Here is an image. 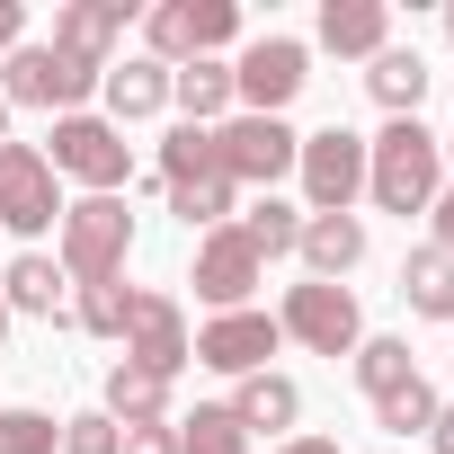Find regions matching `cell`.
<instances>
[{"label":"cell","instance_id":"1","mask_svg":"<svg viewBox=\"0 0 454 454\" xmlns=\"http://www.w3.org/2000/svg\"><path fill=\"white\" fill-rule=\"evenodd\" d=\"M365 196L383 214H401V223L445 196V152H436V134L419 116H392L383 134H365Z\"/></svg>","mask_w":454,"mask_h":454},{"label":"cell","instance_id":"2","mask_svg":"<svg viewBox=\"0 0 454 454\" xmlns=\"http://www.w3.org/2000/svg\"><path fill=\"white\" fill-rule=\"evenodd\" d=\"M54 259H63L72 286L125 277V259H134V214H125V196H81V205H63V223H54Z\"/></svg>","mask_w":454,"mask_h":454},{"label":"cell","instance_id":"3","mask_svg":"<svg viewBox=\"0 0 454 454\" xmlns=\"http://www.w3.org/2000/svg\"><path fill=\"white\" fill-rule=\"evenodd\" d=\"M312 81V45L294 36H250L232 54V116H286Z\"/></svg>","mask_w":454,"mask_h":454},{"label":"cell","instance_id":"4","mask_svg":"<svg viewBox=\"0 0 454 454\" xmlns=\"http://www.w3.org/2000/svg\"><path fill=\"white\" fill-rule=\"evenodd\" d=\"M45 160H54V178H81L90 196H116L125 178H134V143L107 125V116H54V143H45Z\"/></svg>","mask_w":454,"mask_h":454},{"label":"cell","instance_id":"5","mask_svg":"<svg viewBox=\"0 0 454 454\" xmlns=\"http://www.w3.org/2000/svg\"><path fill=\"white\" fill-rule=\"evenodd\" d=\"M277 330H286L294 348H312V356H356V348H365V312H356V294H348V286H321V277L286 286Z\"/></svg>","mask_w":454,"mask_h":454},{"label":"cell","instance_id":"6","mask_svg":"<svg viewBox=\"0 0 454 454\" xmlns=\"http://www.w3.org/2000/svg\"><path fill=\"white\" fill-rule=\"evenodd\" d=\"M294 152H303V134L286 116H223L214 125V169L232 178V187H259V196L294 169Z\"/></svg>","mask_w":454,"mask_h":454},{"label":"cell","instance_id":"7","mask_svg":"<svg viewBox=\"0 0 454 454\" xmlns=\"http://www.w3.org/2000/svg\"><path fill=\"white\" fill-rule=\"evenodd\" d=\"M54 223H63V178H54V160H45L36 143H0V232L36 241V232H54Z\"/></svg>","mask_w":454,"mask_h":454},{"label":"cell","instance_id":"8","mask_svg":"<svg viewBox=\"0 0 454 454\" xmlns=\"http://www.w3.org/2000/svg\"><path fill=\"white\" fill-rule=\"evenodd\" d=\"M107 72H90V63H72L54 45H19L10 63H0V98H10V107H54V116H81V98Z\"/></svg>","mask_w":454,"mask_h":454},{"label":"cell","instance_id":"9","mask_svg":"<svg viewBox=\"0 0 454 454\" xmlns=\"http://www.w3.org/2000/svg\"><path fill=\"white\" fill-rule=\"evenodd\" d=\"M294 178H303L312 214H348V205L365 196V134H348V125H321V134H303V152H294Z\"/></svg>","mask_w":454,"mask_h":454},{"label":"cell","instance_id":"10","mask_svg":"<svg viewBox=\"0 0 454 454\" xmlns=\"http://www.w3.org/2000/svg\"><path fill=\"white\" fill-rule=\"evenodd\" d=\"M259 277H268V259L223 223V232H196V303H214V312H250V294H259Z\"/></svg>","mask_w":454,"mask_h":454},{"label":"cell","instance_id":"11","mask_svg":"<svg viewBox=\"0 0 454 454\" xmlns=\"http://www.w3.org/2000/svg\"><path fill=\"white\" fill-rule=\"evenodd\" d=\"M286 348V330H277V312H214L205 330H196V365H214V374H268V356Z\"/></svg>","mask_w":454,"mask_h":454},{"label":"cell","instance_id":"12","mask_svg":"<svg viewBox=\"0 0 454 454\" xmlns=\"http://www.w3.org/2000/svg\"><path fill=\"white\" fill-rule=\"evenodd\" d=\"M187 356H196V339H187L178 294H134V321H125V365H143V374L178 383V374H187Z\"/></svg>","mask_w":454,"mask_h":454},{"label":"cell","instance_id":"13","mask_svg":"<svg viewBox=\"0 0 454 454\" xmlns=\"http://www.w3.org/2000/svg\"><path fill=\"white\" fill-rule=\"evenodd\" d=\"M134 19H143L134 0H63V10H54V54L107 72V54H116V36H125Z\"/></svg>","mask_w":454,"mask_h":454},{"label":"cell","instance_id":"14","mask_svg":"<svg viewBox=\"0 0 454 454\" xmlns=\"http://www.w3.org/2000/svg\"><path fill=\"white\" fill-rule=\"evenodd\" d=\"M63 286H72V277H63V259H45V250H19L10 268H0V303H10V321H19V312H27V321H72V312H63Z\"/></svg>","mask_w":454,"mask_h":454},{"label":"cell","instance_id":"15","mask_svg":"<svg viewBox=\"0 0 454 454\" xmlns=\"http://www.w3.org/2000/svg\"><path fill=\"white\" fill-rule=\"evenodd\" d=\"M98 98H107V125L125 134V125H143V116H160V107H169V72H160L152 54H125V63H107Z\"/></svg>","mask_w":454,"mask_h":454},{"label":"cell","instance_id":"16","mask_svg":"<svg viewBox=\"0 0 454 454\" xmlns=\"http://www.w3.org/2000/svg\"><path fill=\"white\" fill-rule=\"evenodd\" d=\"M223 410H232L241 419V436H286L294 419H303V392H294V374H241V392L232 401H223Z\"/></svg>","mask_w":454,"mask_h":454},{"label":"cell","instance_id":"17","mask_svg":"<svg viewBox=\"0 0 454 454\" xmlns=\"http://www.w3.org/2000/svg\"><path fill=\"white\" fill-rule=\"evenodd\" d=\"M294 259H303L321 286H339V277L365 259V223H356V214H303V241H294Z\"/></svg>","mask_w":454,"mask_h":454},{"label":"cell","instance_id":"18","mask_svg":"<svg viewBox=\"0 0 454 454\" xmlns=\"http://www.w3.org/2000/svg\"><path fill=\"white\" fill-rule=\"evenodd\" d=\"M169 107H178V125H223V116H232V63H223V54L178 63L169 72Z\"/></svg>","mask_w":454,"mask_h":454},{"label":"cell","instance_id":"19","mask_svg":"<svg viewBox=\"0 0 454 454\" xmlns=\"http://www.w3.org/2000/svg\"><path fill=\"white\" fill-rule=\"evenodd\" d=\"M321 45L374 63V54L392 45V10H383V0H321Z\"/></svg>","mask_w":454,"mask_h":454},{"label":"cell","instance_id":"20","mask_svg":"<svg viewBox=\"0 0 454 454\" xmlns=\"http://www.w3.org/2000/svg\"><path fill=\"white\" fill-rule=\"evenodd\" d=\"M98 410H107V419H116V427H152V419H160V410H169V383H160V374H143V365H125V356H116V365H107V383H98Z\"/></svg>","mask_w":454,"mask_h":454},{"label":"cell","instance_id":"21","mask_svg":"<svg viewBox=\"0 0 454 454\" xmlns=\"http://www.w3.org/2000/svg\"><path fill=\"white\" fill-rule=\"evenodd\" d=\"M401 303H410L419 321H445V330H454V259H445L436 241L401 259Z\"/></svg>","mask_w":454,"mask_h":454},{"label":"cell","instance_id":"22","mask_svg":"<svg viewBox=\"0 0 454 454\" xmlns=\"http://www.w3.org/2000/svg\"><path fill=\"white\" fill-rule=\"evenodd\" d=\"M365 90H374L383 116H419V98H427V63H419L410 45H383V54L365 63Z\"/></svg>","mask_w":454,"mask_h":454},{"label":"cell","instance_id":"23","mask_svg":"<svg viewBox=\"0 0 454 454\" xmlns=\"http://www.w3.org/2000/svg\"><path fill=\"white\" fill-rule=\"evenodd\" d=\"M232 232H241L259 259H294V241H303V214H294L286 196H250V205L232 214Z\"/></svg>","mask_w":454,"mask_h":454},{"label":"cell","instance_id":"24","mask_svg":"<svg viewBox=\"0 0 454 454\" xmlns=\"http://www.w3.org/2000/svg\"><path fill=\"white\" fill-rule=\"evenodd\" d=\"M143 54L160 72L196 63V0H152V10H143Z\"/></svg>","mask_w":454,"mask_h":454},{"label":"cell","instance_id":"25","mask_svg":"<svg viewBox=\"0 0 454 454\" xmlns=\"http://www.w3.org/2000/svg\"><path fill=\"white\" fill-rule=\"evenodd\" d=\"M169 214L187 223V232H223V223L241 214V187L232 178H187V187H169Z\"/></svg>","mask_w":454,"mask_h":454},{"label":"cell","instance_id":"26","mask_svg":"<svg viewBox=\"0 0 454 454\" xmlns=\"http://www.w3.org/2000/svg\"><path fill=\"white\" fill-rule=\"evenodd\" d=\"M187 178H223L214 169V125H169L160 134V187H187Z\"/></svg>","mask_w":454,"mask_h":454},{"label":"cell","instance_id":"27","mask_svg":"<svg viewBox=\"0 0 454 454\" xmlns=\"http://www.w3.org/2000/svg\"><path fill=\"white\" fill-rule=\"evenodd\" d=\"M178 454H250V436H241V419L223 410V401H196L178 419Z\"/></svg>","mask_w":454,"mask_h":454},{"label":"cell","instance_id":"28","mask_svg":"<svg viewBox=\"0 0 454 454\" xmlns=\"http://www.w3.org/2000/svg\"><path fill=\"white\" fill-rule=\"evenodd\" d=\"M348 365H356V383H365V401H383V392H401V383L419 374V356H410V339H365V348H356Z\"/></svg>","mask_w":454,"mask_h":454},{"label":"cell","instance_id":"29","mask_svg":"<svg viewBox=\"0 0 454 454\" xmlns=\"http://www.w3.org/2000/svg\"><path fill=\"white\" fill-rule=\"evenodd\" d=\"M374 427H383V436H427V427H436V383L410 374L401 392H383V401H374Z\"/></svg>","mask_w":454,"mask_h":454},{"label":"cell","instance_id":"30","mask_svg":"<svg viewBox=\"0 0 454 454\" xmlns=\"http://www.w3.org/2000/svg\"><path fill=\"white\" fill-rule=\"evenodd\" d=\"M72 321H81L90 339H125V321H134V286H125V277H107V286H81Z\"/></svg>","mask_w":454,"mask_h":454},{"label":"cell","instance_id":"31","mask_svg":"<svg viewBox=\"0 0 454 454\" xmlns=\"http://www.w3.org/2000/svg\"><path fill=\"white\" fill-rule=\"evenodd\" d=\"M0 454H63V419H45V410H0Z\"/></svg>","mask_w":454,"mask_h":454},{"label":"cell","instance_id":"32","mask_svg":"<svg viewBox=\"0 0 454 454\" xmlns=\"http://www.w3.org/2000/svg\"><path fill=\"white\" fill-rule=\"evenodd\" d=\"M63 454H125V427L107 410H72L63 419Z\"/></svg>","mask_w":454,"mask_h":454},{"label":"cell","instance_id":"33","mask_svg":"<svg viewBox=\"0 0 454 454\" xmlns=\"http://www.w3.org/2000/svg\"><path fill=\"white\" fill-rule=\"evenodd\" d=\"M125 454H178V427L152 419V427H125Z\"/></svg>","mask_w":454,"mask_h":454},{"label":"cell","instance_id":"34","mask_svg":"<svg viewBox=\"0 0 454 454\" xmlns=\"http://www.w3.org/2000/svg\"><path fill=\"white\" fill-rule=\"evenodd\" d=\"M27 45V0H0V63Z\"/></svg>","mask_w":454,"mask_h":454},{"label":"cell","instance_id":"35","mask_svg":"<svg viewBox=\"0 0 454 454\" xmlns=\"http://www.w3.org/2000/svg\"><path fill=\"white\" fill-rule=\"evenodd\" d=\"M427 214H436V250H445V259H454V187H445V196H436V205H427Z\"/></svg>","mask_w":454,"mask_h":454},{"label":"cell","instance_id":"36","mask_svg":"<svg viewBox=\"0 0 454 454\" xmlns=\"http://www.w3.org/2000/svg\"><path fill=\"white\" fill-rule=\"evenodd\" d=\"M427 445H436V454H454V401H436V427H427Z\"/></svg>","mask_w":454,"mask_h":454},{"label":"cell","instance_id":"37","mask_svg":"<svg viewBox=\"0 0 454 454\" xmlns=\"http://www.w3.org/2000/svg\"><path fill=\"white\" fill-rule=\"evenodd\" d=\"M277 454H339V436H286Z\"/></svg>","mask_w":454,"mask_h":454},{"label":"cell","instance_id":"38","mask_svg":"<svg viewBox=\"0 0 454 454\" xmlns=\"http://www.w3.org/2000/svg\"><path fill=\"white\" fill-rule=\"evenodd\" d=\"M0 143H10V98H0Z\"/></svg>","mask_w":454,"mask_h":454},{"label":"cell","instance_id":"39","mask_svg":"<svg viewBox=\"0 0 454 454\" xmlns=\"http://www.w3.org/2000/svg\"><path fill=\"white\" fill-rule=\"evenodd\" d=\"M0 339H10V303H0Z\"/></svg>","mask_w":454,"mask_h":454},{"label":"cell","instance_id":"40","mask_svg":"<svg viewBox=\"0 0 454 454\" xmlns=\"http://www.w3.org/2000/svg\"><path fill=\"white\" fill-rule=\"evenodd\" d=\"M445 36H454V0H445Z\"/></svg>","mask_w":454,"mask_h":454},{"label":"cell","instance_id":"41","mask_svg":"<svg viewBox=\"0 0 454 454\" xmlns=\"http://www.w3.org/2000/svg\"><path fill=\"white\" fill-rule=\"evenodd\" d=\"M436 152H445V160H454V134H445V143H436Z\"/></svg>","mask_w":454,"mask_h":454},{"label":"cell","instance_id":"42","mask_svg":"<svg viewBox=\"0 0 454 454\" xmlns=\"http://www.w3.org/2000/svg\"><path fill=\"white\" fill-rule=\"evenodd\" d=\"M445 90H454V72H445Z\"/></svg>","mask_w":454,"mask_h":454}]
</instances>
